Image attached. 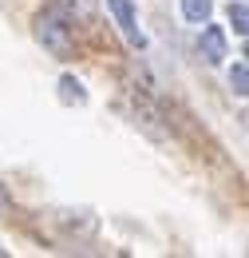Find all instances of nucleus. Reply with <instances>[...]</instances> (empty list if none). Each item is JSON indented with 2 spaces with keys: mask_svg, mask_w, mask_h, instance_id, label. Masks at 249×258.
Wrapping results in <instances>:
<instances>
[{
  "mask_svg": "<svg viewBox=\"0 0 249 258\" xmlns=\"http://www.w3.org/2000/svg\"><path fill=\"white\" fill-rule=\"evenodd\" d=\"M8 211V195H4V187H0V215Z\"/></svg>",
  "mask_w": 249,
  "mask_h": 258,
  "instance_id": "8",
  "label": "nucleus"
},
{
  "mask_svg": "<svg viewBox=\"0 0 249 258\" xmlns=\"http://www.w3.org/2000/svg\"><path fill=\"white\" fill-rule=\"evenodd\" d=\"M36 32H40L44 48H48L56 60H71V52H75V40H71V24L60 16V8H48V12H40V20H36Z\"/></svg>",
  "mask_w": 249,
  "mask_h": 258,
  "instance_id": "1",
  "label": "nucleus"
},
{
  "mask_svg": "<svg viewBox=\"0 0 249 258\" xmlns=\"http://www.w3.org/2000/svg\"><path fill=\"white\" fill-rule=\"evenodd\" d=\"M198 52H202L206 64H221V60H225V32H221L218 24H206V28H202Z\"/></svg>",
  "mask_w": 249,
  "mask_h": 258,
  "instance_id": "3",
  "label": "nucleus"
},
{
  "mask_svg": "<svg viewBox=\"0 0 249 258\" xmlns=\"http://www.w3.org/2000/svg\"><path fill=\"white\" fill-rule=\"evenodd\" d=\"M229 84H233V92H237V96H245V92H249V68H245V64H233Z\"/></svg>",
  "mask_w": 249,
  "mask_h": 258,
  "instance_id": "7",
  "label": "nucleus"
},
{
  "mask_svg": "<svg viewBox=\"0 0 249 258\" xmlns=\"http://www.w3.org/2000/svg\"><path fill=\"white\" fill-rule=\"evenodd\" d=\"M107 8L115 12L119 32H123L135 48H147V36H143V28H139V16H135V4H131V0H107Z\"/></svg>",
  "mask_w": 249,
  "mask_h": 258,
  "instance_id": "2",
  "label": "nucleus"
},
{
  "mask_svg": "<svg viewBox=\"0 0 249 258\" xmlns=\"http://www.w3.org/2000/svg\"><path fill=\"white\" fill-rule=\"evenodd\" d=\"M210 12H214V4H210V0H182V16H186L190 24H206V20H210Z\"/></svg>",
  "mask_w": 249,
  "mask_h": 258,
  "instance_id": "4",
  "label": "nucleus"
},
{
  "mask_svg": "<svg viewBox=\"0 0 249 258\" xmlns=\"http://www.w3.org/2000/svg\"><path fill=\"white\" fill-rule=\"evenodd\" d=\"M229 24H233V32H237V36L249 32V8H245V0H233V4H229Z\"/></svg>",
  "mask_w": 249,
  "mask_h": 258,
  "instance_id": "6",
  "label": "nucleus"
},
{
  "mask_svg": "<svg viewBox=\"0 0 249 258\" xmlns=\"http://www.w3.org/2000/svg\"><path fill=\"white\" fill-rule=\"evenodd\" d=\"M60 96H63V103H87L83 84H79V80H71V76H63V80H60Z\"/></svg>",
  "mask_w": 249,
  "mask_h": 258,
  "instance_id": "5",
  "label": "nucleus"
}]
</instances>
